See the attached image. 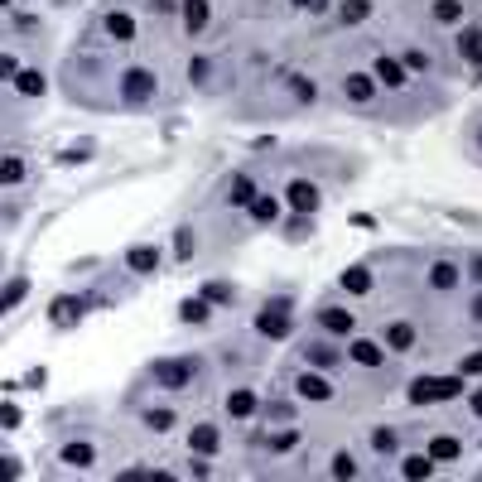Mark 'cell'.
I'll return each mask as SVG.
<instances>
[{"instance_id": "cell-47", "label": "cell", "mask_w": 482, "mask_h": 482, "mask_svg": "<svg viewBox=\"0 0 482 482\" xmlns=\"http://www.w3.org/2000/svg\"><path fill=\"white\" fill-rule=\"evenodd\" d=\"M478 140H482V135H478Z\"/></svg>"}, {"instance_id": "cell-14", "label": "cell", "mask_w": 482, "mask_h": 482, "mask_svg": "<svg viewBox=\"0 0 482 482\" xmlns=\"http://www.w3.org/2000/svg\"><path fill=\"white\" fill-rule=\"evenodd\" d=\"M343 87H347V96H352V101H372V92H377V83H372L367 73H352Z\"/></svg>"}, {"instance_id": "cell-34", "label": "cell", "mask_w": 482, "mask_h": 482, "mask_svg": "<svg viewBox=\"0 0 482 482\" xmlns=\"http://www.w3.org/2000/svg\"><path fill=\"white\" fill-rule=\"evenodd\" d=\"M169 424H174L169 410H150V429H169Z\"/></svg>"}, {"instance_id": "cell-5", "label": "cell", "mask_w": 482, "mask_h": 482, "mask_svg": "<svg viewBox=\"0 0 482 482\" xmlns=\"http://www.w3.org/2000/svg\"><path fill=\"white\" fill-rule=\"evenodd\" d=\"M285 198H289V207H294V212H313V207H318V189H313V184H304V179H294Z\"/></svg>"}, {"instance_id": "cell-43", "label": "cell", "mask_w": 482, "mask_h": 482, "mask_svg": "<svg viewBox=\"0 0 482 482\" xmlns=\"http://www.w3.org/2000/svg\"><path fill=\"white\" fill-rule=\"evenodd\" d=\"M150 482H174V478L169 473H150Z\"/></svg>"}, {"instance_id": "cell-19", "label": "cell", "mask_w": 482, "mask_h": 482, "mask_svg": "<svg viewBox=\"0 0 482 482\" xmlns=\"http://www.w3.org/2000/svg\"><path fill=\"white\" fill-rule=\"evenodd\" d=\"M189 444L198 449V454H212V449H217V429H212V424H198V429L189 434Z\"/></svg>"}, {"instance_id": "cell-15", "label": "cell", "mask_w": 482, "mask_h": 482, "mask_svg": "<svg viewBox=\"0 0 482 482\" xmlns=\"http://www.w3.org/2000/svg\"><path fill=\"white\" fill-rule=\"evenodd\" d=\"M343 289H352V294H367V289H372V270H367V266H352V270H343Z\"/></svg>"}, {"instance_id": "cell-17", "label": "cell", "mask_w": 482, "mask_h": 482, "mask_svg": "<svg viewBox=\"0 0 482 482\" xmlns=\"http://www.w3.org/2000/svg\"><path fill=\"white\" fill-rule=\"evenodd\" d=\"M386 343H390L395 352H405V347L415 343V328H410V323H390V328H386Z\"/></svg>"}, {"instance_id": "cell-8", "label": "cell", "mask_w": 482, "mask_h": 482, "mask_svg": "<svg viewBox=\"0 0 482 482\" xmlns=\"http://www.w3.org/2000/svg\"><path fill=\"white\" fill-rule=\"evenodd\" d=\"M299 395H304V400H328L333 390H328V381H323L318 372H304V377H299Z\"/></svg>"}, {"instance_id": "cell-39", "label": "cell", "mask_w": 482, "mask_h": 482, "mask_svg": "<svg viewBox=\"0 0 482 482\" xmlns=\"http://www.w3.org/2000/svg\"><path fill=\"white\" fill-rule=\"evenodd\" d=\"M468 372H482V352H473V357L463 362V377H468Z\"/></svg>"}, {"instance_id": "cell-37", "label": "cell", "mask_w": 482, "mask_h": 482, "mask_svg": "<svg viewBox=\"0 0 482 482\" xmlns=\"http://www.w3.org/2000/svg\"><path fill=\"white\" fill-rule=\"evenodd\" d=\"M15 473H19V463H15V458H0V482H10Z\"/></svg>"}, {"instance_id": "cell-2", "label": "cell", "mask_w": 482, "mask_h": 482, "mask_svg": "<svg viewBox=\"0 0 482 482\" xmlns=\"http://www.w3.org/2000/svg\"><path fill=\"white\" fill-rule=\"evenodd\" d=\"M256 328H261L266 338H285L289 333V304H266L261 318H256Z\"/></svg>"}, {"instance_id": "cell-27", "label": "cell", "mask_w": 482, "mask_h": 482, "mask_svg": "<svg viewBox=\"0 0 482 482\" xmlns=\"http://www.w3.org/2000/svg\"><path fill=\"white\" fill-rule=\"evenodd\" d=\"M106 29H111L116 39H130V34H135V24H130V15H106Z\"/></svg>"}, {"instance_id": "cell-13", "label": "cell", "mask_w": 482, "mask_h": 482, "mask_svg": "<svg viewBox=\"0 0 482 482\" xmlns=\"http://www.w3.org/2000/svg\"><path fill=\"white\" fill-rule=\"evenodd\" d=\"M434 473V458L429 454H415V458H405V482H424Z\"/></svg>"}, {"instance_id": "cell-33", "label": "cell", "mask_w": 482, "mask_h": 482, "mask_svg": "<svg viewBox=\"0 0 482 482\" xmlns=\"http://www.w3.org/2000/svg\"><path fill=\"white\" fill-rule=\"evenodd\" d=\"M73 313H83V304H78V299H58V304H53V318H58V323H68Z\"/></svg>"}, {"instance_id": "cell-28", "label": "cell", "mask_w": 482, "mask_h": 482, "mask_svg": "<svg viewBox=\"0 0 482 482\" xmlns=\"http://www.w3.org/2000/svg\"><path fill=\"white\" fill-rule=\"evenodd\" d=\"M63 458H68V463H78V468H87V463H92V444H68V449H63Z\"/></svg>"}, {"instance_id": "cell-44", "label": "cell", "mask_w": 482, "mask_h": 482, "mask_svg": "<svg viewBox=\"0 0 482 482\" xmlns=\"http://www.w3.org/2000/svg\"><path fill=\"white\" fill-rule=\"evenodd\" d=\"M473 410H478V415H482V390H478V395H473Z\"/></svg>"}, {"instance_id": "cell-1", "label": "cell", "mask_w": 482, "mask_h": 482, "mask_svg": "<svg viewBox=\"0 0 482 482\" xmlns=\"http://www.w3.org/2000/svg\"><path fill=\"white\" fill-rule=\"evenodd\" d=\"M454 395H463V377H420V381H410L415 405H434V400H454Z\"/></svg>"}, {"instance_id": "cell-26", "label": "cell", "mask_w": 482, "mask_h": 482, "mask_svg": "<svg viewBox=\"0 0 482 482\" xmlns=\"http://www.w3.org/2000/svg\"><path fill=\"white\" fill-rule=\"evenodd\" d=\"M367 15H372V5H367V0H347V5H343V19H347V24H362Z\"/></svg>"}, {"instance_id": "cell-6", "label": "cell", "mask_w": 482, "mask_h": 482, "mask_svg": "<svg viewBox=\"0 0 482 482\" xmlns=\"http://www.w3.org/2000/svg\"><path fill=\"white\" fill-rule=\"evenodd\" d=\"M155 87H160V83H155L150 73H140V68H135V73H126V96H130V101H145V96H155Z\"/></svg>"}, {"instance_id": "cell-32", "label": "cell", "mask_w": 482, "mask_h": 482, "mask_svg": "<svg viewBox=\"0 0 482 482\" xmlns=\"http://www.w3.org/2000/svg\"><path fill=\"white\" fill-rule=\"evenodd\" d=\"M24 179V164L19 160H0V184H19Z\"/></svg>"}, {"instance_id": "cell-29", "label": "cell", "mask_w": 482, "mask_h": 482, "mask_svg": "<svg viewBox=\"0 0 482 482\" xmlns=\"http://www.w3.org/2000/svg\"><path fill=\"white\" fill-rule=\"evenodd\" d=\"M15 83H19V92H24V96H39V92H44V73H19Z\"/></svg>"}, {"instance_id": "cell-11", "label": "cell", "mask_w": 482, "mask_h": 482, "mask_svg": "<svg viewBox=\"0 0 482 482\" xmlns=\"http://www.w3.org/2000/svg\"><path fill=\"white\" fill-rule=\"evenodd\" d=\"M155 266H160V251H155V246H135V251H130V270H135V275H150Z\"/></svg>"}, {"instance_id": "cell-42", "label": "cell", "mask_w": 482, "mask_h": 482, "mask_svg": "<svg viewBox=\"0 0 482 482\" xmlns=\"http://www.w3.org/2000/svg\"><path fill=\"white\" fill-rule=\"evenodd\" d=\"M473 280H478V285H482V256H478V261H473Z\"/></svg>"}, {"instance_id": "cell-45", "label": "cell", "mask_w": 482, "mask_h": 482, "mask_svg": "<svg viewBox=\"0 0 482 482\" xmlns=\"http://www.w3.org/2000/svg\"><path fill=\"white\" fill-rule=\"evenodd\" d=\"M294 5H318V0H294Z\"/></svg>"}, {"instance_id": "cell-46", "label": "cell", "mask_w": 482, "mask_h": 482, "mask_svg": "<svg viewBox=\"0 0 482 482\" xmlns=\"http://www.w3.org/2000/svg\"><path fill=\"white\" fill-rule=\"evenodd\" d=\"M0 5H10V0H0Z\"/></svg>"}, {"instance_id": "cell-38", "label": "cell", "mask_w": 482, "mask_h": 482, "mask_svg": "<svg viewBox=\"0 0 482 482\" xmlns=\"http://www.w3.org/2000/svg\"><path fill=\"white\" fill-rule=\"evenodd\" d=\"M294 96H309V101H313V83H304V78H294Z\"/></svg>"}, {"instance_id": "cell-16", "label": "cell", "mask_w": 482, "mask_h": 482, "mask_svg": "<svg viewBox=\"0 0 482 482\" xmlns=\"http://www.w3.org/2000/svg\"><path fill=\"white\" fill-rule=\"evenodd\" d=\"M429 285H434V289H454V285H458V266H449V261H439V266L429 270Z\"/></svg>"}, {"instance_id": "cell-4", "label": "cell", "mask_w": 482, "mask_h": 482, "mask_svg": "<svg viewBox=\"0 0 482 482\" xmlns=\"http://www.w3.org/2000/svg\"><path fill=\"white\" fill-rule=\"evenodd\" d=\"M318 323H323V328H328V333H338V338H343V333H352V328H357V318H352V313H347V309H338V304H328V309H323V313H318Z\"/></svg>"}, {"instance_id": "cell-25", "label": "cell", "mask_w": 482, "mask_h": 482, "mask_svg": "<svg viewBox=\"0 0 482 482\" xmlns=\"http://www.w3.org/2000/svg\"><path fill=\"white\" fill-rule=\"evenodd\" d=\"M189 323H207V299H184V309H179Z\"/></svg>"}, {"instance_id": "cell-22", "label": "cell", "mask_w": 482, "mask_h": 482, "mask_svg": "<svg viewBox=\"0 0 482 482\" xmlns=\"http://www.w3.org/2000/svg\"><path fill=\"white\" fill-rule=\"evenodd\" d=\"M352 362H362V367H381V347H377V343H352Z\"/></svg>"}, {"instance_id": "cell-35", "label": "cell", "mask_w": 482, "mask_h": 482, "mask_svg": "<svg viewBox=\"0 0 482 482\" xmlns=\"http://www.w3.org/2000/svg\"><path fill=\"white\" fill-rule=\"evenodd\" d=\"M19 294H24V280H15V285L5 289V299H0V313H5V309H10V304H15V299H19Z\"/></svg>"}, {"instance_id": "cell-3", "label": "cell", "mask_w": 482, "mask_h": 482, "mask_svg": "<svg viewBox=\"0 0 482 482\" xmlns=\"http://www.w3.org/2000/svg\"><path fill=\"white\" fill-rule=\"evenodd\" d=\"M155 381L169 386V390H179V386L193 381V367L189 362H155Z\"/></svg>"}, {"instance_id": "cell-30", "label": "cell", "mask_w": 482, "mask_h": 482, "mask_svg": "<svg viewBox=\"0 0 482 482\" xmlns=\"http://www.w3.org/2000/svg\"><path fill=\"white\" fill-rule=\"evenodd\" d=\"M395 444H400L395 429H377V434H372V449H377V454H395Z\"/></svg>"}, {"instance_id": "cell-40", "label": "cell", "mask_w": 482, "mask_h": 482, "mask_svg": "<svg viewBox=\"0 0 482 482\" xmlns=\"http://www.w3.org/2000/svg\"><path fill=\"white\" fill-rule=\"evenodd\" d=\"M0 78H15V58H5V53H0Z\"/></svg>"}, {"instance_id": "cell-10", "label": "cell", "mask_w": 482, "mask_h": 482, "mask_svg": "<svg viewBox=\"0 0 482 482\" xmlns=\"http://www.w3.org/2000/svg\"><path fill=\"white\" fill-rule=\"evenodd\" d=\"M184 24H189V34L207 29V0H184Z\"/></svg>"}, {"instance_id": "cell-9", "label": "cell", "mask_w": 482, "mask_h": 482, "mask_svg": "<svg viewBox=\"0 0 482 482\" xmlns=\"http://www.w3.org/2000/svg\"><path fill=\"white\" fill-rule=\"evenodd\" d=\"M458 454H463V444H458V439H449V434L429 439V458H434V463H449V458H458Z\"/></svg>"}, {"instance_id": "cell-20", "label": "cell", "mask_w": 482, "mask_h": 482, "mask_svg": "<svg viewBox=\"0 0 482 482\" xmlns=\"http://www.w3.org/2000/svg\"><path fill=\"white\" fill-rule=\"evenodd\" d=\"M251 198H256V184H251L246 174H236V179H232V203H236V207H251Z\"/></svg>"}, {"instance_id": "cell-41", "label": "cell", "mask_w": 482, "mask_h": 482, "mask_svg": "<svg viewBox=\"0 0 482 482\" xmlns=\"http://www.w3.org/2000/svg\"><path fill=\"white\" fill-rule=\"evenodd\" d=\"M121 482H150V478H145V473L135 468V473H121Z\"/></svg>"}, {"instance_id": "cell-36", "label": "cell", "mask_w": 482, "mask_h": 482, "mask_svg": "<svg viewBox=\"0 0 482 482\" xmlns=\"http://www.w3.org/2000/svg\"><path fill=\"white\" fill-rule=\"evenodd\" d=\"M207 299H212V304H227V299H232V285H207Z\"/></svg>"}, {"instance_id": "cell-12", "label": "cell", "mask_w": 482, "mask_h": 482, "mask_svg": "<svg viewBox=\"0 0 482 482\" xmlns=\"http://www.w3.org/2000/svg\"><path fill=\"white\" fill-rule=\"evenodd\" d=\"M304 357H309V367H318V372H328V367L338 362V352H333L328 343H309V347H304Z\"/></svg>"}, {"instance_id": "cell-23", "label": "cell", "mask_w": 482, "mask_h": 482, "mask_svg": "<svg viewBox=\"0 0 482 482\" xmlns=\"http://www.w3.org/2000/svg\"><path fill=\"white\" fill-rule=\"evenodd\" d=\"M458 49H463V58H473V63H482V34H478V29H463V39H458Z\"/></svg>"}, {"instance_id": "cell-18", "label": "cell", "mask_w": 482, "mask_h": 482, "mask_svg": "<svg viewBox=\"0 0 482 482\" xmlns=\"http://www.w3.org/2000/svg\"><path fill=\"white\" fill-rule=\"evenodd\" d=\"M251 410H256V395H251V390H232V395H227V415L241 420V415H251Z\"/></svg>"}, {"instance_id": "cell-7", "label": "cell", "mask_w": 482, "mask_h": 482, "mask_svg": "<svg viewBox=\"0 0 482 482\" xmlns=\"http://www.w3.org/2000/svg\"><path fill=\"white\" fill-rule=\"evenodd\" d=\"M377 83H381V87H405V68L381 53V58H377Z\"/></svg>"}, {"instance_id": "cell-24", "label": "cell", "mask_w": 482, "mask_h": 482, "mask_svg": "<svg viewBox=\"0 0 482 482\" xmlns=\"http://www.w3.org/2000/svg\"><path fill=\"white\" fill-rule=\"evenodd\" d=\"M333 478L352 482V478H357V458H352V454H338V458H333Z\"/></svg>"}, {"instance_id": "cell-31", "label": "cell", "mask_w": 482, "mask_h": 482, "mask_svg": "<svg viewBox=\"0 0 482 482\" xmlns=\"http://www.w3.org/2000/svg\"><path fill=\"white\" fill-rule=\"evenodd\" d=\"M458 15H463V5H458V0H439V5H434V19H444V24H454Z\"/></svg>"}, {"instance_id": "cell-21", "label": "cell", "mask_w": 482, "mask_h": 482, "mask_svg": "<svg viewBox=\"0 0 482 482\" xmlns=\"http://www.w3.org/2000/svg\"><path fill=\"white\" fill-rule=\"evenodd\" d=\"M251 217H256V222H275V217H280V203H275V198H251Z\"/></svg>"}]
</instances>
